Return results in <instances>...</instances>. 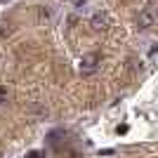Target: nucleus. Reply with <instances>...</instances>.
Wrapping results in <instances>:
<instances>
[{
    "mask_svg": "<svg viewBox=\"0 0 158 158\" xmlns=\"http://www.w3.org/2000/svg\"><path fill=\"white\" fill-rule=\"evenodd\" d=\"M135 26H137V31H151V28L156 26V12H153L151 7L139 10L137 19H135Z\"/></svg>",
    "mask_w": 158,
    "mask_h": 158,
    "instance_id": "f257e3e1",
    "label": "nucleus"
},
{
    "mask_svg": "<svg viewBox=\"0 0 158 158\" xmlns=\"http://www.w3.org/2000/svg\"><path fill=\"white\" fill-rule=\"evenodd\" d=\"M99 64H102V54L99 52L83 54V59H80V73H83V76H92V73L99 69Z\"/></svg>",
    "mask_w": 158,
    "mask_h": 158,
    "instance_id": "f03ea898",
    "label": "nucleus"
},
{
    "mask_svg": "<svg viewBox=\"0 0 158 158\" xmlns=\"http://www.w3.org/2000/svg\"><path fill=\"white\" fill-rule=\"evenodd\" d=\"M149 158H158V156H149Z\"/></svg>",
    "mask_w": 158,
    "mask_h": 158,
    "instance_id": "6e6552de",
    "label": "nucleus"
},
{
    "mask_svg": "<svg viewBox=\"0 0 158 158\" xmlns=\"http://www.w3.org/2000/svg\"><path fill=\"white\" fill-rule=\"evenodd\" d=\"M0 64H2V54H0Z\"/></svg>",
    "mask_w": 158,
    "mask_h": 158,
    "instance_id": "0eeeda50",
    "label": "nucleus"
},
{
    "mask_svg": "<svg viewBox=\"0 0 158 158\" xmlns=\"http://www.w3.org/2000/svg\"><path fill=\"white\" fill-rule=\"evenodd\" d=\"M90 26H92V31H106V28L111 26V17L106 12H94L92 19H90Z\"/></svg>",
    "mask_w": 158,
    "mask_h": 158,
    "instance_id": "7ed1b4c3",
    "label": "nucleus"
},
{
    "mask_svg": "<svg viewBox=\"0 0 158 158\" xmlns=\"http://www.w3.org/2000/svg\"><path fill=\"white\" fill-rule=\"evenodd\" d=\"M38 19H40V21H50V10L38 7Z\"/></svg>",
    "mask_w": 158,
    "mask_h": 158,
    "instance_id": "20e7f679",
    "label": "nucleus"
},
{
    "mask_svg": "<svg viewBox=\"0 0 158 158\" xmlns=\"http://www.w3.org/2000/svg\"><path fill=\"white\" fill-rule=\"evenodd\" d=\"M5 97H7V90H5V87H0V102H2Z\"/></svg>",
    "mask_w": 158,
    "mask_h": 158,
    "instance_id": "423d86ee",
    "label": "nucleus"
},
{
    "mask_svg": "<svg viewBox=\"0 0 158 158\" xmlns=\"http://www.w3.org/2000/svg\"><path fill=\"white\" fill-rule=\"evenodd\" d=\"M76 10H85V0H76Z\"/></svg>",
    "mask_w": 158,
    "mask_h": 158,
    "instance_id": "39448f33",
    "label": "nucleus"
}]
</instances>
